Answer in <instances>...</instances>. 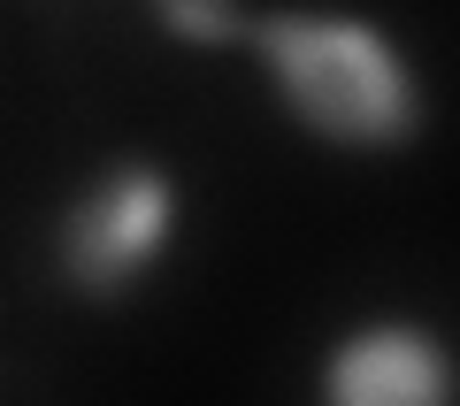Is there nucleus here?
<instances>
[{
	"label": "nucleus",
	"instance_id": "3",
	"mask_svg": "<svg viewBox=\"0 0 460 406\" xmlns=\"http://www.w3.org/2000/svg\"><path fill=\"white\" fill-rule=\"evenodd\" d=\"M314 391L330 406H445L453 399V353L414 314H368L323 345Z\"/></svg>",
	"mask_w": 460,
	"mask_h": 406
},
{
	"label": "nucleus",
	"instance_id": "4",
	"mask_svg": "<svg viewBox=\"0 0 460 406\" xmlns=\"http://www.w3.org/2000/svg\"><path fill=\"white\" fill-rule=\"evenodd\" d=\"M146 16L162 23L169 39H177V47H238V39H246V0H146Z\"/></svg>",
	"mask_w": 460,
	"mask_h": 406
},
{
	"label": "nucleus",
	"instance_id": "2",
	"mask_svg": "<svg viewBox=\"0 0 460 406\" xmlns=\"http://www.w3.org/2000/svg\"><path fill=\"white\" fill-rule=\"evenodd\" d=\"M184 238V184L154 154H123V162L93 169L69 192L62 223H54V269L77 299L115 307V299L146 292L162 277V260Z\"/></svg>",
	"mask_w": 460,
	"mask_h": 406
},
{
	"label": "nucleus",
	"instance_id": "1",
	"mask_svg": "<svg viewBox=\"0 0 460 406\" xmlns=\"http://www.w3.org/2000/svg\"><path fill=\"white\" fill-rule=\"evenodd\" d=\"M238 54L261 69L277 108L338 154H407L422 138V69L392 23L361 8H314V0L253 8Z\"/></svg>",
	"mask_w": 460,
	"mask_h": 406
}]
</instances>
